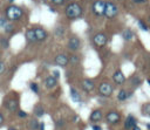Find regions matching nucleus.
Segmentation results:
<instances>
[{"instance_id": "31", "label": "nucleus", "mask_w": 150, "mask_h": 130, "mask_svg": "<svg viewBox=\"0 0 150 130\" xmlns=\"http://www.w3.org/2000/svg\"><path fill=\"white\" fill-rule=\"evenodd\" d=\"M18 116H19L20 118H26V117H27V112L23 111V110H18Z\"/></svg>"}, {"instance_id": "21", "label": "nucleus", "mask_w": 150, "mask_h": 130, "mask_svg": "<svg viewBox=\"0 0 150 130\" xmlns=\"http://www.w3.org/2000/svg\"><path fill=\"white\" fill-rule=\"evenodd\" d=\"M43 114H45V110H43V108H42L41 105H36V107L34 108V115H35L36 117H41Z\"/></svg>"}, {"instance_id": "2", "label": "nucleus", "mask_w": 150, "mask_h": 130, "mask_svg": "<svg viewBox=\"0 0 150 130\" xmlns=\"http://www.w3.org/2000/svg\"><path fill=\"white\" fill-rule=\"evenodd\" d=\"M22 15H23L22 9L18 6H15V5H11L6 9V18L11 21H16V20L21 19Z\"/></svg>"}, {"instance_id": "24", "label": "nucleus", "mask_w": 150, "mask_h": 130, "mask_svg": "<svg viewBox=\"0 0 150 130\" xmlns=\"http://www.w3.org/2000/svg\"><path fill=\"white\" fill-rule=\"evenodd\" d=\"M142 111H143L144 115L150 116V103H145V104L143 105V108H142Z\"/></svg>"}, {"instance_id": "13", "label": "nucleus", "mask_w": 150, "mask_h": 130, "mask_svg": "<svg viewBox=\"0 0 150 130\" xmlns=\"http://www.w3.org/2000/svg\"><path fill=\"white\" fill-rule=\"evenodd\" d=\"M33 29H34V33H35V36H36L38 42L46 40V37H47V32H46L42 27H35V28H33Z\"/></svg>"}, {"instance_id": "37", "label": "nucleus", "mask_w": 150, "mask_h": 130, "mask_svg": "<svg viewBox=\"0 0 150 130\" xmlns=\"http://www.w3.org/2000/svg\"><path fill=\"white\" fill-rule=\"evenodd\" d=\"M39 130H45V123H43V122L40 123V125H39Z\"/></svg>"}, {"instance_id": "42", "label": "nucleus", "mask_w": 150, "mask_h": 130, "mask_svg": "<svg viewBox=\"0 0 150 130\" xmlns=\"http://www.w3.org/2000/svg\"><path fill=\"white\" fill-rule=\"evenodd\" d=\"M134 2H145V0H134Z\"/></svg>"}, {"instance_id": "35", "label": "nucleus", "mask_w": 150, "mask_h": 130, "mask_svg": "<svg viewBox=\"0 0 150 130\" xmlns=\"http://www.w3.org/2000/svg\"><path fill=\"white\" fill-rule=\"evenodd\" d=\"M53 76L56 77V78L59 80V77H60V73H59V70H54V71H53Z\"/></svg>"}, {"instance_id": "28", "label": "nucleus", "mask_w": 150, "mask_h": 130, "mask_svg": "<svg viewBox=\"0 0 150 130\" xmlns=\"http://www.w3.org/2000/svg\"><path fill=\"white\" fill-rule=\"evenodd\" d=\"M63 33H64V28L63 27H56V29H55V35L56 36H62Z\"/></svg>"}, {"instance_id": "41", "label": "nucleus", "mask_w": 150, "mask_h": 130, "mask_svg": "<svg viewBox=\"0 0 150 130\" xmlns=\"http://www.w3.org/2000/svg\"><path fill=\"white\" fill-rule=\"evenodd\" d=\"M131 130H141V128H139V126H137V125H136V126H134V128H132V129H131Z\"/></svg>"}, {"instance_id": "33", "label": "nucleus", "mask_w": 150, "mask_h": 130, "mask_svg": "<svg viewBox=\"0 0 150 130\" xmlns=\"http://www.w3.org/2000/svg\"><path fill=\"white\" fill-rule=\"evenodd\" d=\"M5 70H6V66H5V63H4L2 61H0V75L4 74Z\"/></svg>"}, {"instance_id": "9", "label": "nucleus", "mask_w": 150, "mask_h": 130, "mask_svg": "<svg viewBox=\"0 0 150 130\" xmlns=\"http://www.w3.org/2000/svg\"><path fill=\"white\" fill-rule=\"evenodd\" d=\"M54 62H55V64H57L60 67H66L69 63V56H67L64 54H59L55 56Z\"/></svg>"}, {"instance_id": "15", "label": "nucleus", "mask_w": 150, "mask_h": 130, "mask_svg": "<svg viewBox=\"0 0 150 130\" xmlns=\"http://www.w3.org/2000/svg\"><path fill=\"white\" fill-rule=\"evenodd\" d=\"M102 117H103L102 111H101L100 109H96V110L91 111V114H90V116H89V119H90V122H93V123H97V122H100V121L102 119Z\"/></svg>"}, {"instance_id": "22", "label": "nucleus", "mask_w": 150, "mask_h": 130, "mask_svg": "<svg viewBox=\"0 0 150 130\" xmlns=\"http://www.w3.org/2000/svg\"><path fill=\"white\" fill-rule=\"evenodd\" d=\"M79 62H80V59H79L77 55L71 54V55L69 56V63H71V64H77Z\"/></svg>"}, {"instance_id": "8", "label": "nucleus", "mask_w": 150, "mask_h": 130, "mask_svg": "<svg viewBox=\"0 0 150 130\" xmlns=\"http://www.w3.org/2000/svg\"><path fill=\"white\" fill-rule=\"evenodd\" d=\"M5 107H6V109H7L8 111L14 112V111H16L18 108H19V102H18L16 98H6V101H5Z\"/></svg>"}, {"instance_id": "10", "label": "nucleus", "mask_w": 150, "mask_h": 130, "mask_svg": "<svg viewBox=\"0 0 150 130\" xmlns=\"http://www.w3.org/2000/svg\"><path fill=\"white\" fill-rule=\"evenodd\" d=\"M81 46V41L77 36H71L69 40H68V48L73 52H76Z\"/></svg>"}, {"instance_id": "18", "label": "nucleus", "mask_w": 150, "mask_h": 130, "mask_svg": "<svg viewBox=\"0 0 150 130\" xmlns=\"http://www.w3.org/2000/svg\"><path fill=\"white\" fill-rule=\"evenodd\" d=\"M70 96H71V98H73V101L74 102H76V103H80L81 101H82V97H81V95L77 93V90L75 89V88H70Z\"/></svg>"}, {"instance_id": "14", "label": "nucleus", "mask_w": 150, "mask_h": 130, "mask_svg": "<svg viewBox=\"0 0 150 130\" xmlns=\"http://www.w3.org/2000/svg\"><path fill=\"white\" fill-rule=\"evenodd\" d=\"M137 125V122H136V118L132 116V115H129L125 121H124V129L125 130H131L134 126Z\"/></svg>"}, {"instance_id": "17", "label": "nucleus", "mask_w": 150, "mask_h": 130, "mask_svg": "<svg viewBox=\"0 0 150 130\" xmlns=\"http://www.w3.org/2000/svg\"><path fill=\"white\" fill-rule=\"evenodd\" d=\"M26 39H27V41L28 42H32V43H34V42H38V40H36V36H35V33H34V29H28V30H26Z\"/></svg>"}, {"instance_id": "6", "label": "nucleus", "mask_w": 150, "mask_h": 130, "mask_svg": "<svg viewBox=\"0 0 150 130\" xmlns=\"http://www.w3.org/2000/svg\"><path fill=\"white\" fill-rule=\"evenodd\" d=\"M93 42H94V45H96L97 47H103V46L107 45L108 37H107V35H105L104 33H97V34L94 35Z\"/></svg>"}, {"instance_id": "47", "label": "nucleus", "mask_w": 150, "mask_h": 130, "mask_svg": "<svg viewBox=\"0 0 150 130\" xmlns=\"http://www.w3.org/2000/svg\"><path fill=\"white\" fill-rule=\"evenodd\" d=\"M9 1H11V2H12V1H14V0H9Z\"/></svg>"}, {"instance_id": "5", "label": "nucleus", "mask_w": 150, "mask_h": 130, "mask_svg": "<svg viewBox=\"0 0 150 130\" xmlns=\"http://www.w3.org/2000/svg\"><path fill=\"white\" fill-rule=\"evenodd\" d=\"M118 13L117 6L114 2H105V11H104V16L107 19H114Z\"/></svg>"}, {"instance_id": "19", "label": "nucleus", "mask_w": 150, "mask_h": 130, "mask_svg": "<svg viewBox=\"0 0 150 130\" xmlns=\"http://www.w3.org/2000/svg\"><path fill=\"white\" fill-rule=\"evenodd\" d=\"M130 96H131V94H128L125 89H121V90L118 91V95H117V100L122 102V101H125V100H128Z\"/></svg>"}, {"instance_id": "43", "label": "nucleus", "mask_w": 150, "mask_h": 130, "mask_svg": "<svg viewBox=\"0 0 150 130\" xmlns=\"http://www.w3.org/2000/svg\"><path fill=\"white\" fill-rule=\"evenodd\" d=\"M73 119H74V121H79V116H74Z\"/></svg>"}, {"instance_id": "45", "label": "nucleus", "mask_w": 150, "mask_h": 130, "mask_svg": "<svg viewBox=\"0 0 150 130\" xmlns=\"http://www.w3.org/2000/svg\"><path fill=\"white\" fill-rule=\"evenodd\" d=\"M148 83H149V84H150V78H149V80H148Z\"/></svg>"}, {"instance_id": "29", "label": "nucleus", "mask_w": 150, "mask_h": 130, "mask_svg": "<svg viewBox=\"0 0 150 130\" xmlns=\"http://www.w3.org/2000/svg\"><path fill=\"white\" fill-rule=\"evenodd\" d=\"M138 26H139V28H141V29H143V30H145V32L149 29V28H148V26H146V23H145L144 21H142V20H139V21H138Z\"/></svg>"}, {"instance_id": "38", "label": "nucleus", "mask_w": 150, "mask_h": 130, "mask_svg": "<svg viewBox=\"0 0 150 130\" xmlns=\"http://www.w3.org/2000/svg\"><path fill=\"white\" fill-rule=\"evenodd\" d=\"M62 124H63V122H62V121H57V122H56V125H57L59 128H61V126H62Z\"/></svg>"}, {"instance_id": "16", "label": "nucleus", "mask_w": 150, "mask_h": 130, "mask_svg": "<svg viewBox=\"0 0 150 130\" xmlns=\"http://www.w3.org/2000/svg\"><path fill=\"white\" fill-rule=\"evenodd\" d=\"M56 84H57V78L54 77L53 75H49V76H47V77L45 78V85H46L48 89L54 88Z\"/></svg>"}, {"instance_id": "40", "label": "nucleus", "mask_w": 150, "mask_h": 130, "mask_svg": "<svg viewBox=\"0 0 150 130\" xmlns=\"http://www.w3.org/2000/svg\"><path fill=\"white\" fill-rule=\"evenodd\" d=\"M8 130H19L18 128H15V126H9L8 128Z\"/></svg>"}, {"instance_id": "30", "label": "nucleus", "mask_w": 150, "mask_h": 130, "mask_svg": "<svg viewBox=\"0 0 150 130\" xmlns=\"http://www.w3.org/2000/svg\"><path fill=\"white\" fill-rule=\"evenodd\" d=\"M13 30V25L12 23H7L6 26H5V32L6 33H11Z\"/></svg>"}, {"instance_id": "3", "label": "nucleus", "mask_w": 150, "mask_h": 130, "mask_svg": "<svg viewBox=\"0 0 150 130\" xmlns=\"http://www.w3.org/2000/svg\"><path fill=\"white\" fill-rule=\"evenodd\" d=\"M91 11L96 16H103L105 11V1L103 0H96L91 5Z\"/></svg>"}, {"instance_id": "23", "label": "nucleus", "mask_w": 150, "mask_h": 130, "mask_svg": "<svg viewBox=\"0 0 150 130\" xmlns=\"http://www.w3.org/2000/svg\"><path fill=\"white\" fill-rule=\"evenodd\" d=\"M39 125H40V123H39L38 119H35V118L29 122V126H30V129H33V130H38V129H39Z\"/></svg>"}, {"instance_id": "12", "label": "nucleus", "mask_w": 150, "mask_h": 130, "mask_svg": "<svg viewBox=\"0 0 150 130\" xmlns=\"http://www.w3.org/2000/svg\"><path fill=\"white\" fill-rule=\"evenodd\" d=\"M81 87L83 89V91L86 93H90L95 89V83L93 80H89V78H84L82 82H81Z\"/></svg>"}, {"instance_id": "46", "label": "nucleus", "mask_w": 150, "mask_h": 130, "mask_svg": "<svg viewBox=\"0 0 150 130\" xmlns=\"http://www.w3.org/2000/svg\"><path fill=\"white\" fill-rule=\"evenodd\" d=\"M66 1H70V0H64V2H66Z\"/></svg>"}, {"instance_id": "34", "label": "nucleus", "mask_w": 150, "mask_h": 130, "mask_svg": "<svg viewBox=\"0 0 150 130\" xmlns=\"http://www.w3.org/2000/svg\"><path fill=\"white\" fill-rule=\"evenodd\" d=\"M7 23H8V22L6 21L5 18H0V27H4V28H5V26H6Z\"/></svg>"}, {"instance_id": "1", "label": "nucleus", "mask_w": 150, "mask_h": 130, "mask_svg": "<svg viewBox=\"0 0 150 130\" xmlns=\"http://www.w3.org/2000/svg\"><path fill=\"white\" fill-rule=\"evenodd\" d=\"M64 14H66V16H67L68 19H70V20L79 19V18H81V15H82V7H81L77 2H70L69 5L66 6Z\"/></svg>"}, {"instance_id": "7", "label": "nucleus", "mask_w": 150, "mask_h": 130, "mask_svg": "<svg viewBox=\"0 0 150 130\" xmlns=\"http://www.w3.org/2000/svg\"><path fill=\"white\" fill-rule=\"evenodd\" d=\"M105 122L108 124H116L120 119H121V115L117 112V111H109L107 115H105Z\"/></svg>"}, {"instance_id": "36", "label": "nucleus", "mask_w": 150, "mask_h": 130, "mask_svg": "<svg viewBox=\"0 0 150 130\" xmlns=\"http://www.w3.org/2000/svg\"><path fill=\"white\" fill-rule=\"evenodd\" d=\"M93 130H102V128L100 125H97V124H94L93 125Z\"/></svg>"}, {"instance_id": "32", "label": "nucleus", "mask_w": 150, "mask_h": 130, "mask_svg": "<svg viewBox=\"0 0 150 130\" xmlns=\"http://www.w3.org/2000/svg\"><path fill=\"white\" fill-rule=\"evenodd\" d=\"M55 6H61L64 4V0H50Z\"/></svg>"}, {"instance_id": "27", "label": "nucleus", "mask_w": 150, "mask_h": 130, "mask_svg": "<svg viewBox=\"0 0 150 130\" xmlns=\"http://www.w3.org/2000/svg\"><path fill=\"white\" fill-rule=\"evenodd\" d=\"M0 43H1V46H2L4 48H8V46H9V41H8V39H6V37H1V39H0Z\"/></svg>"}, {"instance_id": "25", "label": "nucleus", "mask_w": 150, "mask_h": 130, "mask_svg": "<svg viewBox=\"0 0 150 130\" xmlns=\"http://www.w3.org/2000/svg\"><path fill=\"white\" fill-rule=\"evenodd\" d=\"M139 83H141V77H138L137 75H135V76L131 77V84H134V85H138Z\"/></svg>"}, {"instance_id": "26", "label": "nucleus", "mask_w": 150, "mask_h": 130, "mask_svg": "<svg viewBox=\"0 0 150 130\" xmlns=\"http://www.w3.org/2000/svg\"><path fill=\"white\" fill-rule=\"evenodd\" d=\"M29 88H30V90H32L33 93H35V94L39 93V85H38L35 82H32V83L29 84Z\"/></svg>"}, {"instance_id": "44", "label": "nucleus", "mask_w": 150, "mask_h": 130, "mask_svg": "<svg viewBox=\"0 0 150 130\" xmlns=\"http://www.w3.org/2000/svg\"><path fill=\"white\" fill-rule=\"evenodd\" d=\"M146 129L150 130V123H146Z\"/></svg>"}, {"instance_id": "4", "label": "nucleus", "mask_w": 150, "mask_h": 130, "mask_svg": "<svg viewBox=\"0 0 150 130\" xmlns=\"http://www.w3.org/2000/svg\"><path fill=\"white\" fill-rule=\"evenodd\" d=\"M97 91H98V94H100L101 96H103V97H109V96L112 94L114 88H112V85H111L110 83H108V82H101L100 85H98V88H97Z\"/></svg>"}, {"instance_id": "20", "label": "nucleus", "mask_w": 150, "mask_h": 130, "mask_svg": "<svg viewBox=\"0 0 150 130\" xmlns=\"http://www.w3.org/2000/svg\"><path fill=\"white\" fill-rule=\"evenodd\" d=\"M122 36H123V39H124L125 41H130V40L134 39L135 34H134V32H132L131 29H125V30L122 32Z\"/></svg>"}, {"instance_id": "39", "label": "nucleus", "mask_w": 150, "mask_h": 130, "mask_svg": "<svg viewBox=\"0 0 150 130\" xmlns=\"http://www.w3.org/2000/svg\"><path fill=\"white\" fill-rule=\"evenodd\" d=\"M2 123H4V115L0 112V125H1Z\"/></svg>"}, {"instance_id": "11", "label": "nucleus", "mask_w": 150, "mask_h": 130, "mask_svg": "<svg viewBox=\"0 0 150 130\" xmlns=\"http://www.w3.org/2000/svg\"><path fill=\"white\" fill-rule=\"evenodd\" d=\"M112 81H114V83L115 84H123L124 82H125V76H124V74L122 73V70H120V69H117L114 74H112Z\"/></svg>"}]
</instances>
